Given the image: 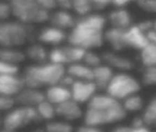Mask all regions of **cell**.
<instances>
[{"label":"cell","mask_w":156,"mask_h":132,"mask_svg":"<svg viewBox=\"0 0 156 132\" xmlns=\"http://www.w3.org/2000/svg\"><path fill=\"white\" fill-rule=\"evenodd\" d=\"M12 15L16 20L28 25H39L50 20L51 13L46 11L35 0H13L10 1Z\"/></svg>","instance_id":"cell-5"},{"label":"cell","mask_w":156,"mask_h":132,"mask_svg":"<svg viewBox=\"0 0 156 132\" xmlns=\"http://www.w3.org/2000/svg\"><path fill=\"white\" fill-rule=\"evenodd\" d=\"M56 115L60 116L63 120L70 123L83 117L84 112H83L80 104L74 102L73 100H70L68 102L56 106Z\"/></svg>","instance_id":"cell-15"},{"label":"cell","mask_w":156,"mask_h":132,"mask_svg":"<svg viewBox=\"0 0 156 132\" xmlns=\"http://www.w3.org/2000/svg\"><path fill=\"white\" fill-rule=\"evenodd\" d=\"M124 38L127 49H135L141 51L149 43L147 34H144L137 25H133L129 29L124 30Z\"/></svg>","instance_id":"cell-13"},{"label":"cell","mask_w":156,"mask_h":132,"mask_svg":"<svg viewBox=\"0 0 156 132\" xmlns=\"http://www.w3.org/2000/svg\"><path fill=\"white\" fill-rule=\"evenodd\" d=\"M141 81L146 86H156V68H144L141 74Z\"/></svg>","instance_id":"cell-31"},{"label":"cell","mask_w":156,"mask_h":132,"mask_svg":"<svg viewBox=\"0 0 156 132\" xmlns=\"http://www.w3.org/2000/svg\"><path fill=\"white\" fill-rule=\"evenodd\" d=\"M36 110L41 120H47V122L53 120L56 116V107L48 100H44L43 103H41L36 107Z\"/></svg>","instance_id":"cell-27"},{"label":"cell","mask_w":156,"mask_h":132,"mask_svg":"<svg viewBox=\"0 0 156 132\" xmlns=\"http://www.w3.org/2000/svg\"><path fill=\"white\" fill-rule=\"evenodd\" d=\"M106 23L107 18L99 13L79 17L74 26L68 33V43L86 51H94V49L100 48L105 41Z\"/></svg>","instance_id":"cell-1"},{"label":"cell","mask_w":156,"mask_h":132,"mask_svg":"<svg viewBox=\"0 0 156 132\" xmlns=\"http://www.w3.org/2000/svg\"><path fill=\"white\" fill-rule=\"evenodd\" d=\"M111 132H152L150 128L144 127V128H135L132 126H119L113 129Z\"/></svg>","instance_id":"cell-37"},{"label":"cell","mask_w":156,"mask_h":132,"mask_svg":"<svg viewBox=\"0 0 156 132\" xmlns=\"http://www.w3.org/2000/svg\"><path fill=\"white\" fill-rule=\"evenodd\" d=\"M39 5L48 12L58 10V1L56 0H38Z\"/></svg>","instance_id":"cell-38"},{"label":"cell","mask_w":156,"mask_h":132,"mask_svg":"<svg viewBox=\"0 0 156 132\" xmlns=\"http://www.w3.org/2000/svg\"><path fill=\"white\" fill-rule=\"evenodd\" d=\"M34 36L32 25L18 20L0 21V48H18L29 42Z\"/></svg>","instance_id":"cell-4"},{"label":"cell","mask_w":156,"mask_h":132,"mask_svg":"<svg viewBox=\"0 0 156 132\" xmlns=\"http://www.w3.org/2000/svg\"><path fill=\"white\" fill-rule=\"evenodd\" d=\"M141 116L148 128H156V96L147 104Z\"/></svg>","instance_id":"cell-25"},{"label":"cell","mask_w":156,"mask_h":132,"mask_svg":"<svg viewBox=\"0 0 156 132\" xmlns=\"http://www.w3.org/2000/svg\"><path fill=\"white\" fill-rule=\"evenodd\" d=\"M91 2H93L94 12L99 13V14L112 5V0H93Z\"/></svg>","instance_id":"cell-36"},{"label":"cell","mask_w":156,"mask_h":132,"mask_svg":"<svg viewBox=\"0 0 156 132\" xmlns=\"http://www.w3.org/2000/svg\"><path fill=\"white\" fill-rule=\"evenodd\" d=\"M140 89V83L133 75L126 72H118L112 78L105 93L115 100L122 102L129 96L137 94Z\"/></svg>","instance_id":"cell-6"},{"label":"cell","mask_w":156,"mask_h":132,"mask_svg":"<svg viewBox=\"0 0 156 132\" xmlns=\"http://www.w3.org/2000/svg\"><path fill=\"white\" fill-rule=\"evenodd\" d=\"M86 50L72 45H64L55 47L49 52V61L64 66L82 63Z\"/></svg>","instance_id":"cell-8"},{"label":"cell","mask_w":156,"mask_h":132,"mask_svg":"<svg viewBox=\"0 0 156 132\" xmlns=\"http://www.w3.org/2000/svg\"><path fill=\"white\" fill-rule=\"evenodd\" d=\"M26 56L34 63V65H41L49 61V52L45 45L41 42H33L28 46L26 50Z\"/></svg>","instance_id":"cell-20"},{"label":"cell","mask_w":156,"mask_h":132,"mask_svg":"<svg viewBox=\"0 0 156 132\" xmlns=\"http://www.w3.org/2000/svg\"><path fill=\"white\" fill-rule=\"evenodd\" d=\"M0 132H16V131L9 130V129H4V128H2V129H0Z\"/></svg>","instance_id":"cell-47"},{"label":"cell","mask_w":156,"mask_h":132,"mask_svg":"<svg viewBox=\"0 0 156 132\" xmlns=\"http://www.w3.org/2000/svg\"><path fill=\"white\" fill-rule=\"evenodd\" d=\"M72 11L80 17L93 14V2L90 0H72Z\"/></svg>","instance_id":"cell-28"},{"label":"cell","mask_w":156,"mask_h":132,"mask_svg":"<svg viewBox=\"0 0 156 132\" xmlns=\"http://www.w3.org/2000/svg\"><path fill=\"white\" fill-rule=\"evenodd\" d=\"M122 106L126 113L129 112H138L144 109V100L139 94H134L132 96H129L122 100Z\"/></svg>","instance_id":"cell-26"},{"label":"cell","mask_w":156,"mask_h":132,"mask_svg":"<svg viewBox=\"0 0 156 132\" xmlns=\"http://www.w3.org/2000/svg\"><path fill=\"white\" fill-rule=\"evenodd\" d=\"M66 74V68L64 66L53 63L31 65L26 68L23 78L28 88L41 90V88H50L60 85L62 78Z\"/></svg>","instance_id":"cell-3"},{"label":"cell","mask_w":156,"mask_h":132,"mask_svg":"<svg viewBox=\"0 0 156 132\" xmlns=\"http://www.w3.org/2000/svg\"><path fill=\"white\" fill-rule=\"evenodd\" d=\"M147 37H148V40H149V43H152V45H155L156 46V32L155 31H151L147 34Z\"/></svg>","instance_id":"cell-45"},{"label":"cell","mask_w":156,"mask_h":132,"mask_svg":"<svg viewBox=\"0 0 156 132\" xmlns=\"http://www.w3.org/2000/svg\"><path fill=\"white\" fill-rule=\"evenodd\" d=\"M68 34L65 31L58 29L55 26H45L39 31L38 35H37V40L43 45H49L53 46L54 48L58 47L67 40Z\"/></svg>","instance_id":"cell-10"},{"label":"cell","mask_w":156,"mask_h":132,"mask_svg":"<svg viewBox=\"0 0 156 132\" xmlns=\"http://www.w3.org/2000/svg\"><path fill=\"white\" fill-rule=\"evenodd\" d=\"M32 132H46V130H45V128H37Z\"/></svg>","instance_id":"cell-46"},{"label":"cell","mask_w":156,"mask_h":132,"mask_svg":"<svg viewBox=\"0 0 156 132\" xmlns=\"http://www.w3.org/2000/svg\"><path fill=\"white\" fill-rule=\"evenodd\" d=\"M104 39L111 46L114 52L122 51V50L127 49L126 45H125L124 30L111 26V28L106 29V31H105Z\"/></svg>","instance_id":"cell-19"},{"label":"cell","mask_w":156,"mask_h":132,"mask_svg":"<svg viewBox=\"0 0 156 132\" xmlns=\"http://www.w3.org/2000/svg\"><path fill=\"white\" fill-rule=\"evenodd\" d=\"M11 15H12V6L10 2L0 1V21L8 20Z\"/></svg>","instance_id":"cell-35"},{"label":"cell","mask_w":156,"mask_h":132,"mask_svg":"<svg viewBox=\"0 0 156 132\" xmlns=\"http://www.w3.org/2000/svg\"><path fill=\"white\" fill-rule=\"evenodd\" d=\"M106 18L113 28L126 30L133 25V18L127 8H114L108 13Z\"/></svg>","instance_id":"cell-16"},{"label":"cell","mask_w":156,"mask_h":132,"mask_svg":"<svg viewBox=\"0 0 156 132\" xmlns=\"http://www.w3.org/2000/svg\"><path fill=\"white\" fill-rule=\"evenodd\" d=\"M26 53L16 48H0V60L18 66L26 59Z\"/></svg>","instance_id":"cell-23"},{"label":"cell","mask_w":156,"mask_h":132,"mask_svg":"<svg viewBox=\"0 0 156 132\" xmlns=\"http://www.w3.org/2000/svg\"><path fill=\"white\" fill-rule=\"evenodd\" d=\"M102 59L105 65L116 69L119 72H127L134 68V61L124 55L118 54L117 52H105L102 55Z\"/></svg>","instance_id":"cell-14"},{"label":"cell","mask_w":156,"mask_h":132,"mask_svg":"<svg viewBox=\"0 0 156 132\" xmlns=\"http://www.w3.org/2000/svg\"><path fill=\"white\" fill-rule=\"evenodd\" d=\"M66 73L76 80L94 81V69L83 63H72L66 68Z\"/></svg>","instance_id":"cell-21"},{"label":"cell","mask_w":156,"mask_h":132,"mask_svg":"<svg viewBox=\"0 0 156 132\" xmlns=\"http://www.w3.org/2000/svg\"><path fill=\"white\" fill-rule=\"evenodd\" d=\"M16 100L12 96H4L0 95V111L10 112L16 106Z\"/></svg>","instance_id":"cell-32"},{"label":"cell","mask_w":156,"mask_h":132,"mask_svg":"<svg viewBox=\"0 0 156 132\" xmlns=\"http://www.w3.org/2000/svg\"><path fill=\"white\" fill-rule=\"evenodd\" d=\"M41 120L36 108L18 106L6 113L2 120V127L9 130L17 131Z\"/></svg>","instance_id":"cell-7"},{"label":"cell","mask_w":156,"mask_h":132,"mask_svg":"<svg viewBox=\"0 0 156 132\" xmlns=\"http://www.w3.org/2000/svg\"><path fill=\"white\" fill-rule=\"evenodd\" d=\"M16 104L23 107L36 108L41 103L46 100L45 92H41V90L32 89V88H23L18 95L15 96Z\"/></svg>","instance_id":"cell-12"},{"label":"cell","mask_w":156,"mask_h":132,"mask_svg":"<svg viewBox=\"0 0 156 132\" xmlns=\"http://www.w3.org/2000/svg\"><path fill=\"white\" fill-rule=\"evenodd\" d=\"M76 132H104L101 128L93 126H87V125H83V126L79 127L76 130Z\"/></svg>","instance_id":"cell-42"},{"label":"cell","mask_w":156,"mask_h":132,"mask_svg":"<svg viewBox=\"0 0 156 132\" xmlns=\"http://www.w3.org/2000/svg\"><path fill=\"white\" fill-rule=\"evenodd\" d=\"M153 31H155L156 32V19L155 20H153Z\"/></svg>","instance_id":"cell-48"},{"label":"cell","mask_w":156,"mask_h":132,"mask_svg":"<svg viewBox=\"0 0 156 132\" xmlns=\"http://www.w3.org/2000/svg\"><path fill=\"white\" fill-rule=\"evenodd\" d=\"M82 63H85L86 66H88L91 69H94V68L102 65L103 59L102 56H100L98 53H96L94 51H86Z\"/></svg>","instance_id":"cell-30"},{"label":"cell","mask_w":156,"mask_h":132,"mask_svg":"<svg viewBox=\"0 0 156 132\" xmlns=\"http://www.w3.org/2000/svg\"><path fill=\"white\" fill-rule=\"evenodd\" d=\"M140 61L144 68H156V46L148 43L140 51Z\"/></svg>","instance_id":"cell-24"},{"label":"cell","mask_w":156,"mask_h":132,"mask_svg":"<svg viewBox=\"0 0 156 132\" xmlns=\"http://www.w3.org/2000/svg\"><path fill=\"white\" fill-rule=\"evenodd\" d=\"M19 67L0 60V75H18Z\"/></svg>","instance_id":"cell-33"},{"label":"cell","mask_w":156,"mask_h":132,"mask_svg":"<svg viewBox=\"0 0 156 132\" xmlns=\"http://www.w3.org/2000/svg\"><path fill=\"white\" fill-rule=\"evenodd\" d=\"M74 81H76V79L74 78H72L70 75H68L67 73L65 74V76L62 78V80H61V83H60V85H62L64 86V87H66V88H68V89H70V88L73 86V83H74Z\"/></svg>","instance_id":"cell-41"},{"label":"cell","mask_w":156,"mask_h":132,"mask_svg":"<svg viewBox=\"0 0 156 132\" xmlns=\"http://www.w3.org/2000/svg\"><path fill=\"white\" fill-rule=\"evenodd\" d=\"M71 97L78 104H88L90 100L97 94L98 87L94 81L76 80L71 88Z\"/></svg>","instance_id":"cell-9"},{"label":"cell","mask_w":156,"mask_h":132,"mask_svg":"<svg viewBox=\"0 0 156 132\" xmlns=\"http://www.w3.org/2000/svg\"><path fill=\"white\" fill-rule=\"evenodd\" d=\"M58 10L72 11V0H58Z\"/></svg>","instance_id":"cell-40"},{"label":"cell","mask_w":156,"mask_h":132,"mask_svg":"<svg viewBox=\"0 0 156 132\" xmlns=\"http://www.w3.org/2000/svg\"><path fill=\"white\" fill-rule=\"evenodd\" d=\"M131 126L135 127V128H144V127H147L142 116H136V117H134L133 120H132Z\"/></svg>","instance_id":"cell-44"},{"label":"cell","mask_w":156,"mask_h":132,"mask_svg":"<svg viewBox=\"0 0 156 132\" xmlns=\"http://www.w3.org/2000/svg\"><path fill=\"white\" fill-rule=\"evenodd\" d=\"M46 132H73V127L69 122L60 120H50L45 125Z\"/></svg>","instance_id":"cell-29"},{"label":"cell","mask_w":156,"mask_h":132,"mask_svg":"<svg viewBox=\"0 0 156 132\" xmlns=\"http://www.w3.org/2000/svg\"><path fill=\"white\" fill-rule=\"evenodd\" d=\"M50 25L55 26L58 29H61L63 31L71 30L76 22V19L71 12L68 11H62V10H56L50 16Z\"/></svg>","instance_id":"cell-17"},{"label":"cell","mask_w":156,"mask_h":132,"mask_svg":"<svg viewBox=\"0 0 156 132\" xmlns=\"http://www.w3.org/2000/svg\"><path fill=\"white\" fill-rule=\"evenodd\" d=\"M136 4L144 12L156 14V0H138Z\"/></svg>","instance_id":"cell-34"},{"label":"cell","mask_w":156,"mask_h":132,"mask_svg":"<svg viewBox=\"0 0 156 132\" xmlns=\"http://www.w3.org/2000/svg\"><path fill=\"white\" fill-rule=\"evenodd\" d=\"M45 96H46V100L51 103L55 107L63 104V103H66L68 100H72L70 89L64 87L62 85H56L46 89Z\"/></svg>","instance_id":"cell-18"},{"label":"cell","mask_w":156,"mask_h":132,"mask_svg":"<svg viewBox=\"0 0 156 132\" xmlns=\"http://www.w3.org/2000/svg\"><path fill=\"white\" fill-rule=\"evenodd\" d=\"M115 73L114 70L107 65H101L94 69V83L98 87V90H106L108 83H111L112 78Z\"/></svg>","instance_id":"cell-22"},{"label":"cell","mask_w":156,"mask_h":132,"mask_svg":"<svg viewBox=\"0 0 156 132\" xmlns=\"http://www.w3.org/2000/svg\"><path fill=\"white\" fill-rule=\"evenodd\" d=\"M138 28L144 33V34H148L149 32L153 30V20H149V19H144V20L139 21L138 23H136Z\"/></svg>","instance_id":"cell-39"},{"label":"cell","mask_w":156,"mask_h":132,"mask_svg":"<svg viewBox=\"0 0 156 132\" xmlns=\"http://www.w3.org/2000/svg\"><path fill=\"white\" fill-rule=\"evenodd\" d=\"M26 88L23 76L0 75V95L15 97Z\"/></svg>","instance_id":"cell-11"},{"label":"cell","mask_w":156,"mask_h":132,"mask_svg":"<svg viewBox=\"0 0 156 132\" xmlns=\"http://www.w3.org/2000/svg\"><path fill=\"white\" fill-rule=\"evenodd\" d=\"M129 4V0H112V6L114 8H126Z\"/></svg>","instance_id":"cell-43"},{"label":"cell","mask_w":156,"mask_h":132,"mask_svg":"<svg viewBox=\"0 0 156 132\" xmlns=\"http://www.w3.org/2000/svg\"><path fill=\"white\" fill-rule=\"evenodd\" d=\"M122 103L106 93H97L87 104L84 112V125L93 127L106 126L121 122L126 117Z\"/></svg>","instance_id":"cell-2"}]
</instances>
